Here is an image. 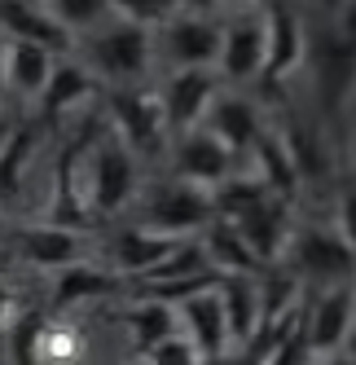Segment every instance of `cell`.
<instances>
[{"mask_svg":"<svg viewBox=\"0 0 356 365\" xmlns=\"http://www.w3.org/2000/svg\"><path fill=\"white\" fill-rule=\"evenodd\" d=\"M80 172H84V207L88 212H101V216H115L119 207H128V198L137 194V159L115 133L97 137L93 150H84L80 159Z\"/></svg>","mask_w":356,"mask_h":365,"instance_id":"obj_1","label":"cell"},{"mask_svg":"<svg viewBox=\"0 0 356 365\" xmlns=\"http://www.w3.org/2000/svg\"><path fill=\"white\" fill-rule=\"evenodd\" d=\"M211 220H216V212H211V194L207 190L189 185V180H167V185H159L150 194L141 229L185 242V238H198Z\"/></svg>","mask_w":356,"mask_h":365,"instance_id":"obj_2","label":"cell"},{"mask_svg":"<svg viewBox=\"0 0 356 365\" xmlns=\"http://www.w3.org/2000/svg\"><path fill=\"white\" fill-rule=\"evenodd\" d=\"M150 58H155V40H150L145 27H132V22H110L101 27L88 44V62L115 84H132L150 71Z\"/></svg>","mask_w":356,"mask_h":365,"instance_id":"obj_3","label":"cell"},{"mask_svg":"<svg viewBox=\"0 0 356 365\" xmlns=\"http://www.w3.org/2000/svg\"><path fill=\"white\" fill-rule=\"evenodd\" d=\"M295 277H313V282H325V286H339V282H352V242H343L335 229H303V233H290L286 238V251Z\"/></svg>","mask_w":356,"mask_h":365,"instance_id":"obj_4","label":"cell"},{"mask_svg":"<svg viewBox=\"0 0 356 365\" xmlns=\"http://www.w3.org/2000/svg\"><path fill=\"white\" fill-rule=\"evenodd\" d=\"M106 110H110V123H115V137L123 141V150H128L132 159H137V154H159L163 150L167 119H163L159 97L119 88V93H110Z\"/></svg>","mask_w":356,"mask_h":365,"instance_id":"obj_5","label":"cell"},{"mask_svg":"<svg viewBox=\"0 0 356 365\" xmlns=\"http://www.w3.org/2000/svg\"><path fill=\"white\" fill-rule=\"evenodd\" d=\"M352 317H356V291H352V282L325 286V291L317 295V304H313V312H303L308 352H313V356L343 352L347 334H352Z\"/></svg>","mask_w":356,"mask_h":365,"instance_id":"obj_6","label":"cell"},{"mask_svg":"<svg viewBox=\"0 0 356 365\" xmlns=\"http://www.w3.org/2000/svg\"><path fill=\"white\" fill-rule=\"evenodd\" d=\"M264 71V14H242L220 27V53H216V75L220 80H256Z\"/></svg>","mask_w":356,"mask_h":365,"instance_id":"obj_7","label":"cell"},{"mask_svg":"<svg viewBox=\"0 0 356 365\" xmlns=\"http://www.w3.org/2000/svg\"><path fill=\"white\" fill-rule=\"evenodd\" d=\"M163 53L176 62V71H216L220 27L202 14H176L163 22Z\"/></svg>","mask_w":356,"mask_h":365,"instance_id":"obj_8","label":"cell"},{"mask_svg":"<svg viewBox=\"0 0 356 365\" xmlns=\"http://www.w3.org/2000/svg\"><path fill=\"white\" fill-rule=\"evenodd\" d=\"M216 93H220V75L216 71H172V80H167V88L159 97L167 133L181 137L189 128H198Z\"/></svg>","mask_w":356,"mask_h":365,"instance_id":"obj_9","label":"cell"},{"mask_svg":"<svg viewBox=\"0 0 356 365\" xmlns=\"http://www.w3.org/2000/svg\"><path fill=\"white\" fill-rule=\"evenodd\" d=\"M18 255L36 269L62 273L75 264H88V238L80 229H58V225H27L18 233Z\"/></svg>","mask_w":356,"mask_h":365,"instance_id":"obj_10","label":"cell"},{"mask_svg":"<svg viewBox=\"0 0 356 365\" xmlns=\"http://www.w3.org/2000/svg\"><path fill=\"white\" fill-rule=\"evenodd\" d=\"M172 163H176V180H189L198 190H211L224 176H234V154H229L207 128H189V133L176 137Z\"/></svg>","mask_w":356,"mask_h":365,"instance_id":"obj_11","label":"cell"},{"mask_svg":"<svg viewBox=\"0 0 356 365\" xmlns=\"http://www.w3.org/2000/svg\"><path fill=\"white\" fill-rule=\"evenodd\" d=\"M176 308V330H181L194 352L202 356V365L207 361H220L229 356V339H224V312H220V295H216V286L211 291H198L181 304H172Z\"/></svg>","mask_w":356,"mask_h":365,"instance_id":"obj_12","label":"cell"},{"mask_svg":"<svg viewBox=\"0 0 356 365\" xmlns=\"http://www.w3.org/2000/svg\"><path fill=\"white\" fill-rule=\"evenodd\" d=\"M88 141H93V128H84V137L62 150L58 176H53V198H48L40 225H58V229H84L88 225V207H84V194H80V159H84Z\"/></svg>","mask_w":356,"mask_h":365,"instance_id":"obj_13","label":"cell"},{"mask_svg":"<svg viewBox=\"0 0 356 365\" xmlns=\"http://www.w3.org/2000/svg\"><path fill=\"white\" fill-rule=\"evenodd\" d=\"M238 229V238L246 242V251L260 259L264 269H273L286 251V238H290V216H286V202L282 198H264L260 207L242 212L238 220H229Z\"/></svg>","mask_w":356,"mask_h":365,"instance_id":"obj_14","label":"cell"},{"mask_svg":"<svg viewBox=\"0 0 356 365\" xmlns=\"http://www.w3.org/2000/svg\"><path fill=\"white\" fill-rule=\"evenodd\" d=\"M198 128H207V133H211L229 154H234V159H238V150H251V141L264 133L256 106H251L246 97H238V93H216Z\"/></svg>","mask_w":356,"mask_h":365,"instance_id":"obj_15","label":"cell"},{"mask_svg":"<svg viewBox=\"0 0 356 365\" xmlns=\"http://www.w3.org/2000/svg\"><path fill=\"white\" fill-rule=\"evenodd\" d=\"M216 295H220V312H224L229 352L238 356V352H246L256 322H260V282L256 277H220Z\"/></svg>","mask_w":356,"mask_h":365,"instance_id":"obj_16","label":"cell"},{"mask_svg":"<svg viewBox=\"0 0 356 365\" xmlns=\"http://www.w3.org/2000/svg\"><path fill=\"white\" fill-rule=\"evenodd\" d=\"M0 66H5V93H18L22 101H36L44 93V80L53 71V53L31 40H9L0 44Z\"/></svg>","mask_w":356,"mask_h":365,"instance_id":"obj_17","label":"cell"},{"mask_svg":"<svg viewBox=\"0 0 356 365\" xmlns=\"http://www.w3.org/2000/svg\"><path fill=\"white\" fill-rule=\"evenodd\" d=\"M198 242H202V255H207V269L220 273V277H264L268 273L260 259L246 251V242L238 238V229L229 220H211L198 233Z\"/></svg>","mask_w":356,"mask_h":365,"instance_id":"obj_18","label":"cell"},{"mask_svg":"<svg viewBox=\"0 0 356 365\" xmlns=\"http://www.w3.org/2000/svg\"><path fill=\"white\" fill-rule=\"evenodd\" d=\"M0 27L9 31V40H31V44L48 48V53H66L70 48V36L44 9L18 5V0H0Z\"/></svg>","mask_w":356,"mask_h":365,"instance_id":"obj_19","label":"cell"},{"mask_svg":"<svg viewBox=\"0 0 356 365\" xmlns=\"http://www.w3.org/2000/svg\"><path fill=\"white\" fill-rule=\"evenodd\" d=\"M303 58V36H299V18L282 5H273L264 14V75H286Z\"/></svg>","mask_w":356,"mask_h":365,"instance_id":"obj_20","label":"cell"},{"mask_svg":"<svg viewBox=\"0 0 356 365\" xmlns=\"http://www.w3.org/2000/svg\"><path fill=\"white\" fill-rule=\"evenodd\" d=\"M97 93V75L80 62H53V71H48L44 80V93L36 97L40 101V115L44 119H58L62 110H70L75 101H84Z\"/></svg>","mask_w":356,"mask_h":365,"instance_id":"obj_21","label":"cell"},{"mask_svg":"<svg viewBox=\"0 0 356 365\" xmlns=\"http://www.w3.org/2000/svg\"><path fill=\"white\" fill-rule=\"evenodd\" d=\"M172 247H176V238H163V233H150V229L137 225V229L119 233V238L110 242V255H115L119 277H137V282H141Z\"/></svg>","mask_w":356,"mask_h":365,"instance_id":"obj_22","label":"cell"},{"mask_svg":"<svg viewBox=\"0 0 356 365\" xmlns=\"http://www.w3.org/2000/svg\"><path fill=\"white\" fill-rule=\"evenodd\" d=\"M251 154H256V163H260V172H256L260 185H264L273 198L290 202L295 190H299V172H295V163H290L282 137H277V133H260L256 141H251Z\"/></svg>","mask_w":356,"mask_h":365,"instance_id":"obj_23","label":"cell"},{"mask_svg":"<svg viewBox=\"0 0 356 365\" xmlns=\"http://www.w3.org/2000/svg\"><path fill=\"white\" fill-rule=\"evenodd\" d=\"M119 291V273H106V269H93V264H75V269H62L58 282H53V299L48 308L62 312L70 304H84V299H97V295H110Z\"/></svg>","mask_w":356,"mask_h":365,"instance_id":"obj_24","label":"cell"},{"mask_svg":"<svg viewBox=\"0 0 356 365\" xmlns=\"http://www.w3.org/2000/svg\"><path fill=\"white\" fill-rule=\"evenodd\" d=\"M181 334L176 330V308L172 304H159V299H137L128 308V339H132V352L145 356L150 348H159L163 339Z\"/></svg>","mask_w":356,"mask_h":365,"instance_id":"obj_25","label":"cell"},{"mask_svg":"<svg viewBox=\"0 0 356 365\" xmlns=\"http://www.w3.org/2000/svg\"><path fill=\"white\" fill-rule=\"evenodd\" d=\"M36 145V128L31 123H18L0 137V212L18 202L22 194V168H27V154Z\"/></svg>","mask_w":356,"mask_h":365,"instance_id":"obj_26","label":"cell"},{"mask_svg":"<svg viewBox=\"0 0 356 365\" xmlns=\"http://www.w3.org/2000/svg\"><path fill=\"white\" fill-rule=\"evenodd\" d=\"M202 273H211L207 269V255H202V242L185 238V242H176L159 264L141 277V286H172V282H189V277H202Z\"/></svg>","mask_w":356,"mask_h":365,"instance_id":"obj_27","label":"cell"},{"mask_svg":"<svg viewBox=\"0 0 356 365\" xmlns=\"http://www.w3.org/2000/svg\"><path fill=\"white\" fill-rule=\"evenodd\" d=\"M317 71H321V80L330 88V97H339L347 84H352V40L347 36H325L317 44Z\"/></svg>","mask_w":356,"mask_h":365,"instance_id":"obj_28","label":"cell"},{"mask_svg":"<svg viewBox=\"0 0 356 365\" xmlns=\"http://www.w3.org/2000/svg\"><path fill=\"white\" fill-rule=\"evenodd\" d=\"M44 14L75 40V31H97L110 5L106 0H44Z\"/></svg>","mask_w":356,"mask_h":365,"instance_id":"obj_29","label":"cell"},{"mask_svg":"<svg viewBox=\"0 0 356 365\" xmlns=\"http://www.w3.org/2000/svg\"><path fill=\"white\" fill-rule=\"evenodd\" d=\"M84 356V344H80V330L75 326H58V322H44L40 330V348H36V365H75Z\"/></svg>","mask_w":356,"mask_h":365,"instance_id":"obj_30","label":"cell"},{"mask_svg":"<svg viewBox=\"0 0 356 365\" xmlns=\"http://www.w3.org/2000/svg\"><path fill=\"white\" fill-rule=\"evenodd\" d=\"M110 14L119 22H132V27H163L167 18L181 14V0H106Z\"/></svg>","mask_w":356,"mask_h":365,"instance_id":"obj_31","label":"cell"},{"mask_svg":"<svg viewBox=\"0 0 356 365\" xmlns=\"http://www.w3.org/2000/svg\"><path fill=\"white\" fill-rule=\"evenodd\" d=\"M44 312H27L18 317L9 330V365H36V348H40V330H44Z\"/></svg>","mask_w":356,"mask_h":365,"instance_id":"obj_32","label":"cell"},{"mask_svg":"<svg viewBox=\"0 0 356 365\" xmlns=\"http://www.w3.org/2000/svg\"><path fill=\"white\" fill-rule=\"evenodd\" d=\"M260 365H313V352H308V334H303V317L295 322V330L277 344Z\"/></svg>","mask_w":356,"mask_h":365,"instance_id":"obj_33","label":"cell"},{"mask_svg":"<svg viewBox=\"0 0 356 365\" xmlns=\"http://www.w3.org/2000/svg\"><path fill=\"white\" fill-rule=\"evenodd\" d=\"M145 365H202V356L194 352V344L185 334H172V339H163L159 348L145 352Z\"/></svg>","mask_w":356,"mask_h":365,"instance_id":"obj_34","label":"cell"},{"mask_svg":"<svg viewBox=\"0 0 356 365\" xmlns=\"http://www.w3.org/2000/svg\"><path fill=\"white\" fill-rule=\"evenodd\" d=\"M216 5H224V0H181V9H189V14H198V9H216ZM242 5H256V0H242Z\"/></svg>","mask_w":356,"mask_h":365,"instance_id":"obj_35","label":"cell"},{"mask_svg":"<svg viewBox=\"0 0 356 365\" xmlns=\"http://www.w3.org/2000/svg\"><path fill=\"white\" fill-rule=\"evenodd\" d=\"M313 365H356V361H352V352L343 348V352H330V356H313Z\"/></svg>","mask_w":356,"mask_h":365,"instance_id":"obj_36","label":"cell"},{"mask_svg":"<svg viewBox=\"0 0 356 365\" xmlns=\"http://www.w3.org/2000/svg\"><path fill=\"white\" fill-rule=\"evenodd\" d=\"M18 5H31V9H44V0H18Z\"/></svg>","mask_w":356,"mask_h":365,"instance_id":"obj_37","label":"cell"},{"mask_svg":"<svg viewBox=\"0 0 356 365\" xmlns=\"http://www.w3.org/2000/svg\"><path fill=\"white\" fill-rule=\"evenodd\" d=\"M0 97H5V66H0Z\"/></svg>","mask_w":356,"mask_h":365,"instance_id":"obj_38","label":"cell"},{"mask_svg":"<svg viewBox=\"0 0 356 365\" xmlns=\"http://www.w3.org/2000/svg\"><path fill=\"white\" fill-rule=\"evenodd\" d=\"M0 238H5V212H0Z\"/></svg>","mask_w":356,"mask_h":365,"instance_id":"obj_39","label":"cell"}]
</instances>
